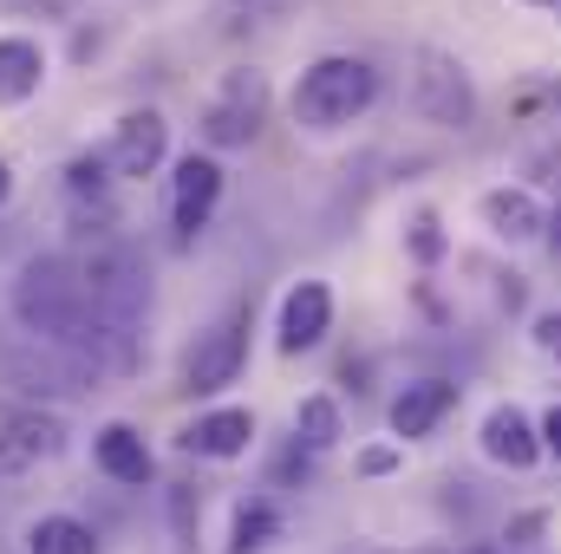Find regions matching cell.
I'll return each instance as SVG.
<instances>
[{
	"mask_svg": "<svg viewBox=\"0 0 561 554\" xmlns=\"http://www.w3.org/2000/svg\"><path fill=\"white\" fill-rule=\"evenodd\" d=\"M529 7H561V0H529Z\"/></svg>",
	"mask_w": 561,
	"mask_h": 554,
	"instance_id": "26",
	"label": "cell"
},
{
	"mask_svg": "<svg viewBox=\"0 0 561 554\" xmlns=\"http://www.w3.org/2000/svg\"><path fill=\"white\" fill-rule=\"evenodd\" d=\"M280 535V509L268 496H249V503H236V522H229V554H262L275 549Z\"/></svg>",
	"mask_w": 561,
	"mask_h": 554,
	"instance_id": "17",
	"label": "cell"
},
{
	"mask_svg": "<svg viewBox=\"0 0 561 554\" xmlns=\"http://www.w3.org/2000/svg\"><path fill=\"white\" fill-rule=\"evenodd\" d=\"M405 242H412V255H419L424 268H431V262H437V255H444V235H437V216H419V222H412V235H405Z\"/></svg>",
	"mask_w": 561,
	"mask_h": 554,
	"instance_id": "21",
	"label": "cell"
},
{
	"mask_svg": "<svg viewBox=\"0 0 561 554\" xmlns=\"http://www.w3.org/2000/svg\"><path fill=\"white\" fill-rule=\"evenodd\" d=\"M483 457L490 463H510V470H529L542 457V430L516 412V405H496V412L483 417Z\"/></svg>",
	"mask_w": 561,
	"mask_h": 554,
	"instance_id": "14",
	"label": "cell"
},
{
	"mask_svg": "<svg viewBox=\"0 0 561 554\" xmlns=\"http://www.w3.org/2000/svg\"><path fill=\"white\" fill-rule=\"evenodd\" d=\"M7 196H13V163L0 157V203H7Z\"/></svg>",
	"mask_w": 561,
	"mask_h": 554,
	"instance_id": "25",
	"label": "cell"
},
{
	"mask_svg": "<svg viewBox=\"0 0 561 554\" xmlns=\"http://www.w3.org/2000/svg\"><path fill=\"white\" fill-rule=\"evenodd\" d=\"M249 366V307H236L229 320H216L209 333H196V346L183 353V392L209 399L222 385H236Z\"/></svg>",
	"mask_w": 561,
	"mask_h": 554,
	"instance_id": "5",
	"label": "cell"
},
{
	"mask_svg": "<svg viewBox=\"0 0 561 554\" xmlns=\"http://www.w3.org/2000/svg\"><path fill=\"white\" fill-rule=\"evenodd\" d=\"M327 326H333V293H327V280H294L287 287V300H280V353H313L320 339H327Z\"/></svg>",
	"mask_w": 561,
	"mask_h": 554,
	"instance_id": "10",
	"label": "cell"
},
{
	"mask_svg": "<svg viewBox=\"0 0 561 554\" xmlns=\"http://www.w3.org/2000/svg\"><path fill=\"white\" fill-rule=\"evenodd\" d=\"M346 430H340V405L327 399V392H313V399H300V412H294V450H307V457H320V450H333Z\"/></svg>",
	"mask_w": 561,
	"mask_h": 554,
	"instance_id": "18",
	"label": "cell"
},
{
	"mask_svg": "<svg viewBox=\"0 0 561 554\" xmlns=\"http://www.w3.org/2000/svg\"><path fill=\"white\" fill-rule=\"evenodd\" d=\"M450 405H457V385H444V379H419V385H405V392L392 399L386 424H392L399 443H412V437H431L437 417L450 412Z\"/></svg>",
	"mask_w": 561,
	"mask_h": 554,
	"instance_id": "13",
	"label": "cell"
},
{
	"mask_svg": "<svg viewBox=\"0 0 561 554\" xmlns=\"http://www.w3.org/2000/svg\"><path fill=\"white\" fill-rule=\"evenodd\" d=\"M105 170H112L105 157H72V163H66V196H72V203L105 196Z\"/></svg>",
	"mask_w": 561,
	"mask_h": 554,
	"instance_id": "20",
	"label": "cell"
},
{
	"mask_svg": "<svg viewBox=\"0 0 561 554\" xmlns=\"http://www.w3.org/2000/svg\"><path fill=\"white\" fill-rule=\"evenodd\" d=\"M542 450H556V457H561V405L542 417Z\"/></svg>",
	"mask_w": 561,
	"mask_h": 554,
	"instance_id": "24",
	"label": "cell"
},
{
	"mask_svg": "<svg viewBox=\"0 0 561 554\" xmlns=\"http://www.w3.org/2000/svg\"><path fill=\"white\" fill-rule=\"evenodd\" d=\"M72 275H79L85 300H92L99 313H112V320H125V326H138V313L150 307V268H144V255L125 235H99V242L72 262Z\"/></svg>",
	"mask_w": 561,
	"mask_h": 554,
	"instance_id": "3",
	"label": "cell"
},
{
	"mask_svg": "<svg viewBox=\"0 0 561 554\" xmlns=\"http://www.w3.org/2000/svg\"><path fill=\"white\" fill-rule=\"evenodd\" d=\"M477 216H483L490 235H503V242H529V235L549 229V216H542V203H536L529 189H483Z\"/></svg>",
	"mask_w": 561,
	"mask_h": 554,
	"instance_id": "15",
	"label": "cell"
},
{
	"mask_svg": "<svg viewBox=\"0 0 561 554\" xmlns=\"http://www.w3.org/2000/svg\"><path fill=\"white\" fill-rule=\"evenodd\" d=\"M92 463H99L112 483H125V489H144V483L157 476V457H150L144 430L138 424H125V417L99 424V437H92Z\"/></svg>",
	"mask_w": 561,
	"mask_h": 554,
	"instance_id": "11",
	"label": "cell"
},
{
	"mask_svg": "<svg viewBox=\"0 0 561 554\" xmlns=\"http://www.w3.org/2000/svg\"><path fill=\"white\" fill-rule=\"evenodd\" d=\"M39 85H46V53H39V39L7 33V39H0V105H26V99H39Z\"/></svg>",
	"mask_w": 561,
	"mask_h": 554,
	"instance_id": "16",
	"label": "cell"
},
{
	"mask_svg": "<svg viewBox=\"0 0 561 554\" xmlns=\"http://www.w3.org/2000/svg\"><path fill=\"white\" fill-rule=\"evenodd\" d=\"M7 307H13V320H20L46 353H66V346L79 339L85 313H92V300H85V287L72 275V262H59V255H33V262L13 275Z\"/></svg>",
	"mask_w": 561,
	"mask_h": 554,
	"instance_id": "1",
	"label": "cell"
},
{
	"mask_svg": "<svg viewBox=\"0 0 561 554\" xmlns=\"http://www.w3.org/2000/svg\"><path fill=\"white\" fill-rule=\"evenodd\" d=\"M412 112L437 131H470L477 125V85H470L457 53H437V46L412 53Z\"/></svg>",
	"mask_w": 561,
	"mask_h": 554,
	"instance_id": "4",
	"label": "cell"
},
{
	"mask_svg": "<svg viewBox=\"0 0 561 554\" xmlns=\"http://www.w3.org/2000/svg\"><path fill=\"white\" fill-rule=\"evenodd\" d=\"M536 346H542L549 359H561V313H542V320H536Z\"/></svg>",
	"mask_w": 561,
	"mask_h": 554,
	"instance_id": "22",
	"label": "cell"
},
{
	"mask_svg": "<svg viewBox=\"0 0 561 554\" xmlns=\"http://www.w3.org/2000/svg\"><path fill=\"white\" fill-rule=\"evenodd\" d=\"M26 554H99V535L79 516H39L26 529Z\"/></svg>",
	"mask_w": 561,
	"mask_h": 554,
	"instance_id": "19",
	"label": "cell"
},
{
	"mask_svg": "<svg viewBox=\"0 0 561 554\" xmlns=\"http://www.w3.org/2000/svg\"><path fill=\"white\" fill-rule=\"evenodd\" d=\"M392 463H399V450H366V457H359V470H366V476H386Z\"/></svg>",
	"mask_w": 561,
	"mask_h": 554,
	"instance_id": "23",
	"label": "cell"
},
{
	"mask_svg": "<svg viewBox=\"0 0 561 554\" xmlns=\"http://www.w3.org/2000/svg\"><path fill=\"white\" fill-rule=\"evenodd\" d=\"M373 99H379V72H373L366 59H353V53H327V59H313V66L300 72V85H294V125H307V131H340V125H353Z\"/></svg>",
	"mask_w": 561,
	"mask_h": 554,
	"instance_id": "2",
	"label": "cell"
},
{
	"mask_svg": "<svg viewBox=\"0 0 561 554\" xmlns=\"http://www.w3.org/2000/svg\"><path fill=\"white\" fill-rule=\"evenodd\" d=\"M470 554H496V549H470Z\"/></svg>",
	"mask_w": 561,
	"mask_h": 554,
	"instance_id": "27",
	"label": "cell"
},
{
	"mask_svg": "<svg viewBox=\"0 0 561 554\" xmlns=\"http://www.w3.org/2000/svg\"><path fill=\"white\" fill-rule=\"evenodd\" d=\"M262 112H268V85H262V72H229L222 99L203 112V138L216 143V150L255 143V131H262Z\"/></svg>",
	"mask_w": 561,
	"mask_h": 554,
	"instance_id": "6",
	"label": "cell"
},
{
	"mask_svg": "<svg viewBox=\"0 0 561 554\" xmlns=\"http://www.w3.org/2000/svg\"><path fill=\"white\" fill-rule=\"evenodd\" d=\"M216 203H222V163L190 150V157L176 163V176H170V222H176V235L190 242L196 229H209Z\"/></svg>",
	"mask_w": 561,
	"mask_h": 554,
	"instance_id": "9",
	"label": "cell"
},
{
	"mask_svg": "<svg viewBox=\"0 0 561 554\" xmlns=\"http://www.w3.org/2000/svg\"><path fill=\"white\" fill-rule=\"evenodd\" d=\"M66 450V417L59 412H13L0 424V483L53 463Z\"/></svg>",
	"mask_w": 561,
	"mask_h": 554,
	"instance_id": "7",
	"label": "cell"
},
{
	"mask_svg": "<svg viewBox=\"0 0 561 554\" xmlns=\"http://www.w3.org/2000/svg\"><path fill=\"white\" fill-rule=\"evenodd\" d=\"M249 443H255V412H242V405L203 412L190 430H183V450H190V457H209V463L249 457Z\"/></svg>",
	"mask_w": 561,
	"mask_h": 554,
	"instance_id": "12",
	"label": "cell"
},
{
	"mask_svg": "<svg viewBox=\"0 0 561 554\" xmlns=\"http://www.w3.org/2000/svg\"><path fill=\"white\" fill-rule=\"evenodd\" d=\"M170 157V125L157 105H131L118 125H112V143H105V163L118 176H157V163Z\"/></svg>",
	"mask_w": 561,
	"mask_h": 554,
	"instance_id": "8",
	"label": "cell"
}]
</instances>
